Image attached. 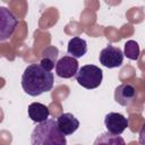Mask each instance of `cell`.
I'll return each instance as SVG.
<instances>
[{
  "mask_svg": "<svg viewBox=\"0 0 145 145\" xmlns=\"http://www.w3.org/2000/svg\"><path fill=\"white\" fill-rule=\"evenodd\" d=\"M53 74L43 69L39 63L27 66L22 75V87L31 96H39L50 92L53 87Z\"/></svg>",
  "mask_w": 145,
  "mask_h": 145,
  "instance_id": "1",
  "label": "cell"
},
{
  "mask_svg": "<svg viewBox=\"0 0 145 145\" xmlns=\"http://www.w3.org/2000/svg\"><path fill=\"white\" fill-rule=\"evenodd\" d=\"M31 145H67L66 136L60 131L54 119L36 123L31 134Z\"/></svg>",
  "mask_w": 145,
  "mask_h": 145,
  "instance_id": "2",
  "label": "cell"
},
{
  "mask_svg": "<svg viewBox=\"0 0 145 145\" xmlns=\"http://www.w3.org/2000/svg\"><path fill=\"white\" fill-rule=\"evenodd\" d=\"M78 85L86 89H94L99 87L103 79V71L100 67L94 65L82 66L75 75Z\"/></svg>",
  "mask_w": 145,
  "mask_h": 145,
  "instance_id": "3",
  "label": "cell"
},
{
  "mask_svg": "<svg viewBox=\"0 0 145 145\" xmlns=\"http://www.w3.org/2000/svg\"><path fill=\"white\" fill-rule=\"evenodd\" d=\"M99 61L103 67L109 69L120 67L123 61V52L119 46L108 44L101 50L99 54Z\"/></svg>",
  "mask_w": 145,
  "mask_h": 145,
  "instance_id": "4",
  "label": "cell"
},
{
  "mask_svg": "<svg viewBox=\"0 0 145 145\" xmlns=\"http://www.w3.org/2000/svg\"><path fill=\"white\" fill-rule=\"evenodd\" d=\"M18 25V19L15 14L7 7L0 6V41L8 40Z\"/></svg>",
  "mask_w": 145,
  "mask_h": 145,
  "instance_id": "5",
  "label": "cell"
},
{
  "mask_svg": "<svg viewBox=\"0 0 145 145\" xmlns=\"http://www.w3.org/2000/svg\"><path fill=\"white\" fill-rule=\"evenodd\" d=\"M54 69H56L57 76H59L60 78L68 79L76 75V72L79 69V66H78L77 59L70 56H63L57 61Z\"/></svg>",
  "mask_w": 145,
  "mask_h": 145,
  "instance_id": "6",
  "label": "cell"
},
{
  "mask_svg": "<svg viewBox=\"0 0 145 145\" xmlns=\"http://www.w3.org/2000/svg\"><path fill=\"white\" fill-rule=\"evenodd\" d=\"M128 119L118 112H109L104 117V126L108 133L112 135H121L128 127Z\"/></svg>",
  "mask_w": 145,
  "mask_h": 145,
  "instance_id": "7",
  "label": "cell"
},
{
  "mask_svg": "<svg viewBox=\"0 0 145 145\" xmlns=\"http://www.w3.org/2000/svg\"><path fill=\"white\" fill-rule=\"evenodd\" d=\"M137 97V89L130 83H123L116 87L114 89V101L122 105L129 106Z\"/></svg>",
  "mask_w": 145,
  "mask_h": 145,
  "instance_id": "8",
  "label": "cell"
},
{
  "mask_svg": "<svg viewBox=\"0 0 145 145\" xmlns=\"http://www.w3.org/2000/svg\"><path fill=\"white\" fill-rule=\"evenodd\" d=\"M56 121H57L58 128L60 129V131L65 136H68V135L74 134L79 128V121H78V119L72 113H70V112L61 113L56 119Z\"/></svg>",
  "mask_w": 145,
  "mask_h": 145,
  "instance_id": "9",
  "label": "cell"
},
{
  "mask_svg": "<svg viewBox=\"0 0 145 145\" xmlns=\"http://www.w3.org/2000/svg\"><path fill=\"white\" fill-rule=\"evenodd\" d=\"M28 117L31 118L32 121L40 123L49 119L50 116V110L45 104H42L40 102H33L28 105L27 108Z\"/></svg>",
  "mask_w": 145,
  "mask_h": 145,
  "instance_id": "10",
  "label": "cell"
},
{
  "mask_svg": "<svg viewBox=\"0 0 145 145\" xmlns=\"http://www.w3.org/2000/svg\"><path fill=\"white\" fill-rule=\"evenodd\" d=\"M86 52H87V43L84 39L75 36L69 40L67 45V53L70 57L75 59H79L83 56H85Z\"/></svg>",
  "mask_w": 145,
  "mask_h": 145,
  "instance_id": "11",
  "label": "cell"
},
{
  "mask_svg": "<svg viewBox=\"0 0 145 145\" xmlns=\"http://www.w3.org/2000/svg\"><path fill=\"white\" fill-rule=\"evenodd\" d=\"M58 54H59V50L56 48V46H48L43 52H42V56H41V60H40V66L48 70V71H51L57 61H58Z\"/></svg>",
  "mask_w": 145,
  "mask_h": 145,
  "instance_id": "12",
  "label": "cell"
},
{
  "mask_svg": "<svg viewBox=\"0 0 145 145\" xmlns=\"http://www.w3.org/2000/svg\"><path fill=\"white\" fill-rule=\"evenodd\" d=\"M93 145H126V142L120 135H112L105 131L95 138Z\"/></svg>",
  "mask_w": 145,
  "mask_h": 145,
  "instance_id": "13",
  "label": "cell"
},
{
  "mask_svg": "<svg viewBox=\"0 0 145 145\" xmlns=\"http://www.w3.org/2000/svg\"><path fill=\"white\" fill-rule=\"evenodd\" d=\"M139 54H140V49H139V45L136 41L129 40L125 43L123 56H126L130 60H137L139 58Z\"/></svg>",
  "mask_w": 145,
  "mask_h": 145,
  "instance_id": "14",
  "label": "cell"
}]
</instances>
